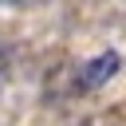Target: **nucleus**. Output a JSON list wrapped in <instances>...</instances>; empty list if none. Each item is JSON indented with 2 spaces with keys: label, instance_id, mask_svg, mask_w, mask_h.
Listing matches in <instances>:
<instances>
[{
  "label": "nucleus",
  "instance_id": "nucleus-1",
  "mask_svg": "<svg viewBox=\"0 0 126 126\" xmlns=\"http://www.w3.org/2000/svg\"><path fill=\"white\" fill-rule=\"evenodd\" d=\"M118 67H122V55H118V51H102V55H94L91 63H83V71H79V87H83V91H94V87H102Z\"/></svg>",
  "mask_w": 126,
  "mask_h": 126
},
{
  "label": "nucleus",
  "instance_id": "nucleus-2",
  "mask_svg": "<svg viewBox=\"0 0 126 126\" xmlns=\"http://www.w3.org/2000/svg\"><path fill=\"white\" fill-rule=\"evenodd\" d=\"M8 4H20V0H8Z\"/></svg>",
  "mask_w": 126,
  "mask_h": 126
}]
</instances>
